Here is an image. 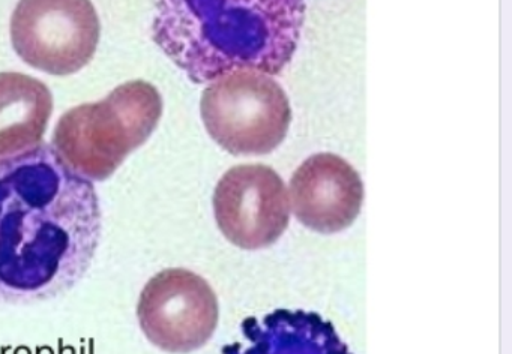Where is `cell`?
<instances>
[{
    "mask_svg": "<svg viewBox=\"0 0 512 354\" xmlns=\"http://www.w3.org/2000/svg\"><path fill=\"white\" fill-rule=\"evenodd\" d=\"M289 200L305 227L319 233H338L358 218L364 185L346 159L334 153H317L293 173Z\"/></svg>",
    "mask_w": 512,
    "mask_h": 354,
    "instance_id": "ba28073f",
    "label": "cell"
},
{
    "mask_svg": "<svg viewBox=\"0 0 512 354\" xmlns=\"http://www.w3.org/2000/svg\"><path fill=\"white\" fill-rule=\"evenodd\" d=\"M161 116L157 87L145 80L127 81L101 101L68 110L56 123L52 146L71 171L103 182L149 140Z\"/></svg>",
    "mask_w": 512,
    "mask_h": 354,
    "instance_id": "3957f363",
    "label": "cell"
},
{
    "mask_svg": "<svg viewBox=\"0 0 512 354\" xmlns=\"http://www.w3.org/2000/svg\"><path fill=\"white\" fill-rule=\"evenodd\" d=\"M214 212L218 228L233 245L250 251L266 248L289 225V192L268 165H236L215 188Z\"/></svg>",
    "mask_w": 512,
    "mask_h": 354,
    "instance_id": "52a82bcc",
    "label": "cell"
},
{
    "mask_svg": "<svg viewBox=\"0 0 512 354\" xmlns=\"http://www.w3.org/2000/svg\"><path fill=\"white\" fill-rule=\"evenodd\" d=\"M305 0H158L152 38L193 83L238 69L278 75L292 62Z\"/></svg>",
    "mask_w": 512,
    "mask_h": 354,
    "instance_id": "7a4b0ae2",
    "label": "cell"
},
{
    "mask_svg": "<svg viewBox=\"0 0 512 354\" xmlns=\"http://www.w3.org/2000/svg\"><path fill=\"white\" fill-rule=\"evenodd\" d=\"M206 131L232 155H266L289 131L292 108L283 87L257 69L215 78L200 101Z\"/></svg>",
    "mask_w": 512,
    "mask_h": 354,
    "instance_id": "277c9868",
    "label": "cell"
},
{
    "mask_svg": "<svg viewBox=\"0 0 512 354\" xmlns=\"http://www.w3.org/2000/svg\"><path fill=\"white\" fill-rule=\"evenodd\" d=\"M103 231L94 183L50 144L0 159V303L55 299L91 267Z\"/></svg>",
    "mask_w": 512,
    "mask_h": 354,
    "instance_id": "6da1fadb",
    "label": "cell"
},
{
    "mask_svg": "<svg viewBox=\"0 0 512 354\" xmlns=\"http://www.w3.org/2000/svg\"><path fill=\"white\" fill-rule=\"evenodd\" d=\"M52 113L47 84L22 72H0V159L43 144Z\"/></svg>",
    "mask_w": 512,
    "mask_h": 354,
    "instance_id": "30bf717a",
    "label": "cell"
},
{
    "mask_svg": "<svg viewBox=\"0 0 512 354\" xmlns=\"http://www.w3.org/2000/svg\"><path fill=\"white\" fill-rule=\"evenodd\" d=\"M218 299L209 282L182 267L152 276L137 303L146 338L167 353L199 350L217 329Z\"/></svg>",
    "mask_w": 512,
    "mask_h": 354,
    "instance_id": "8992f818",
    "label": "cell"
},
{
    "mask_svg": "<svg viewBox=\"0 0 512 354\" xmlns=\"http://www.w3.org/2000/svg\"><path fill=\"white\" fill-rule=\"evenodd\" d=\"M241 332L223 354H352L331 321L316 312L277 309L247 318Z\"/></svg>",
    "mask_w": 512,
    "mask_h": 354,
    "instance_id": "9c48e42d",
    "label": "cell"
},
{
    "mask_svg": "<svg viewBox=\"0 0 512 354\" xmlns=\"http://www.w3.org/2000/svg\"><path fill=\"white\" fill-rule=\"evenodd\" d=\"M10 33L23 62L46 74L71 75L94 57L101 23L91 0H20Z\"/></svg>",
    "mask_w": 512,
    "mask_h": 354,
    "instance_id": "5b68a950",
    "label": "cell"
}]
</instances>
